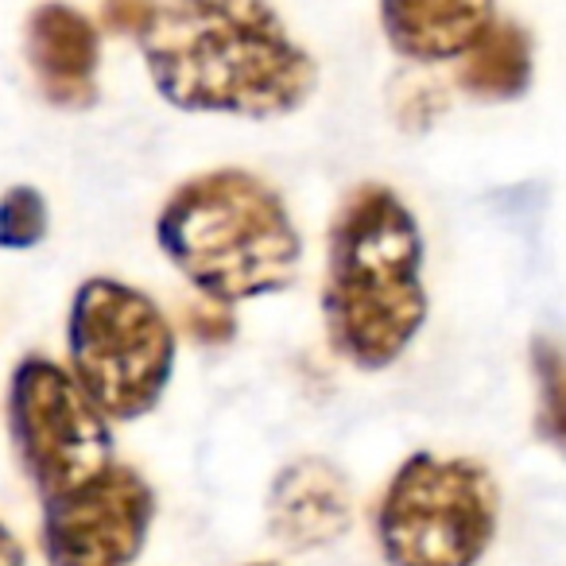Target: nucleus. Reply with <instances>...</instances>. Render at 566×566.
I'll use <instances>...</instances> for the list:
<instances>
[{
  "instance_id": "nucleus-15",
  "label": "nucleus",
  "mask_w": 566,
  "mask_h": 566,
  "mask_svg": "<svg viewBox=\"0 0 566 566\" xmlns=\"http://www.w3.org/2000/svg\"><path fill=\"white\" fill-rule=\"evenodd\" d=\"M218 307H226V303H213V307H195L190 311V323H187V331L195 334L198 342H206V346H218V342H226L229 334H233V318L226 315V311H218Z\"/></svg>"
},
{
  "instance_id": "nucleus-11",
  "label": "nucleus",
  "mask_w": 566,
  "mask_h": 566,
  "mask_svg": "<svg viewBox=\"0 0 566 566\" xmlns=\"http://www.w3.org/2000/svg\"><path fill=\"white\" fill-rule=\"evenodd\" d=\"M535 74L532 32L516 20H493L458 59V90L473 102H516Z\"/></svg>"
},
{
  "instance_id": "nucleus-8",
  "label": "nucleus",
  "mask_w": 566,
  "mask_h": 566,
  "mask_svg": "<svg viewBox=\"0 0 566 566\" xmlns=\"http://www.w3.org/2000/svg\"><path fill=\"white\" fill-rule=\"evenodd\" d=\"M24 55L40 94L55 109H90L97 102L102 24L63 0L35 4L24 24Z\"/></svg>"
},
{
  "instance_id": "nucleus-14",
  "label": "nucleus",
  "mask_w": 566,
  "mask_h": 566,
  "mask_svg": "<svg viewBox=\"0 0 566 566\" xmlns=\"http://www.w3.org/2000/svg\"><path fill=\"white\" fill-rule=\"evenodd\" d=\"M159 0H102V28L113 35H133L140 40L156 20Z\"/></svg>"
},
{
  "instance_id": "nucleus-17",
  "label": "nucleus",
  "mask_w": 566,
  "mask_h": 566,
  "mask_svg": "<svg viewBox=\"0 0 566 566\" xmlns=\"http://www.w3.org/2000/svg\"><path fill=\"white\" fill-rule=\"evenodd\" d=\"M252 566H272V563H252Z\"/></svg>"
},
{
  "instance_id": "nucleus-13",
  "label": "nucleus",
  "mask_w": 566,
  "mask_h": 566,
  "mask_svg": "<svg viewBox=\"0 0 566 566\" xmlns=\"http://www.w3.org/2000/svg\"><path fill=\"white\" fill-rule=\"evenodd\" d=\"M48 237V202L35 187L0 195V249H32Z\"/></svg>"
},
{
  "instance_id": "nucleus-16",
  "label": "nucleus",
  "mask_w": 566,
  "mask_h": 566,
  "mask_svg": "<svg viewBox=\"0 0 566 566\" xmlns=\"http://www.w3.org/2000/svg\"><path fill=\"white\" fill-rule=\"evenodd\" d=\"M0 566H24V547L4 524H0Z\"/></svg>"
},
{
  "instance_id": "nucleus-3",
  "label": "nucleus",
  "mask_w": 566,
  "mask_h": 566,
  "mask_svg": "<svg viewBox=\"0 0 566 566\" xmlns=\"http://www.w3.org/2000/svg\"><path fill=\"white\" fill-rule=\"evenodd\" d=\"M159 249L210 303H241L292 287L303 241L283 198L237 167L187 179L156 218Z\"/></svg>"
},
{
  "instance_id": "nucleus-5",
  "label": "nucleus",
  "mask_w": 566,
  "mask_h": 566,
  "mask_svg": "<svg viewBox=\"0 0 566 566\" xmlns=\"http://www.w3.org/2000/svg\"><path fill=\"white\" fill-rule=\"evenodd\" d=\"M66 346L74 380L117 423L148 416L175 369L167 315L144 292L105 275L74 292Z\"/></svg>"
},
{
  "instance_id": "nucleus-6",
  "label": "nucleus",
  "mask_w": 566,
  "mask_h": 566,
  "mask_svg": "<svg viewBox=\"0 0 566 566\" xmlns=\"http://www.w3.org/2000/svg\"><path fill=\"white\" fill-rule=\"evenodd\" d=\"M9 431L40 501L71 493L117 462L109 416L90 400L74 373L48 357H24L12 373Z\"/></svg>"
},
{
  "instance_id": "nucleus-12",
  "label": "nucleus",
  "mask_w": 566,
  "mask_h": 566,
  "mask_svg": "<svg viewBox=\"0 0 566 566\" xmlns=\"http://www.w3.org/2000/svg\"><path fill=\"white\" fill-rule=\"evenodd\" d=\"M535 377V439L566 458V346L555 338H532Z\"/></svg>"
},
{
  "instance_id": "nucleus-2",
  "label": "nucleus",
  "mask_w": 566,
  "mask_h": 566,
  "mask_svg": "<svg viewBox=\"0 0 566 566\" xmlns=\"http://www.w3.org/2000/svg\"><path fill=\"white\" fill-rule=\"evenodd\" d=\"M423 233L385 182L346 195L326 237L323 315L331 346L361 373L396 365L427 323Z\"/></svg>"
},
{
  "instance_id": "nucleus-4",
  "label": "nucleus",
  "mask_w": 566,
  "mask_h": 566,
  "mask_svg": "<svg viewBox=\"0 0 566 566\" xmlns=\"http://www.w3.org/2000/svg\"><path fill=\"white\" fill-rule=\"evenodd\" d=\"M501 485L478 458L411 454L377 504L388 566H478L496 539Z\"/></svg>"
},
{
  "instance_id": "nucleus-10",
  "label": "nucleus",
  "mask_w": 566,
  "mask_h": 566,
  "mask_svg": "<svg viewBox=\"0 0 566 566\" xmlns=\"http://www.w3.org/2000/svg\"><path fill=\"white\" fill-rule=\"evenodd\" d=\"M493 20V0H380L388 48L411 63L462 59Z\"/></svg>"
},
{
  "instance_id": "nucleus-9",
  "label": "nucleus",
  "mask_w": 566,
  "mask_h": 566,
  "mask_svg": "<svg viewBox=\"0 0 566 566\" xmlns=\"http://www.w3.org/2000/svg\"><path fill=\"white\" fill-rule=\"evenodd\" d=\"M354 527L349 481L326 458H295L268 489V532L287 551H318Z\"/></svg>"
},
{
  "instance_id": "nucleus-7",
  "label": "nucleus",
  "mask_w": 566,
  "mask_h": 566,
  "mask_svg": "<svg viewBox=\"0 0 566 566\" xmlns=\"http://www.w3.org/2000/svg\"><path fill=\"white\" fill-rule=\"evenodd\" d=\"M156 520V493L125 462H113L71 493L43 501L48 566H133Z\"/></svg>"
},
{
  "instance_id": "nucleus-1",
  "label": "nucleus",
  "mask_w": 566,
  "mask_h": 566,
  "mask_svg": "<svg viewBox=\"0 0 566 566\" xmlns=\"http://www.w3.org/2000/svg\"><path fill=\"white\" fill-rule=\"evenodd\" d=\"M140 51L151 86L182 113L287 117L318 86V63L268 0H164Z\"/></svg>"
}]
</instances>
